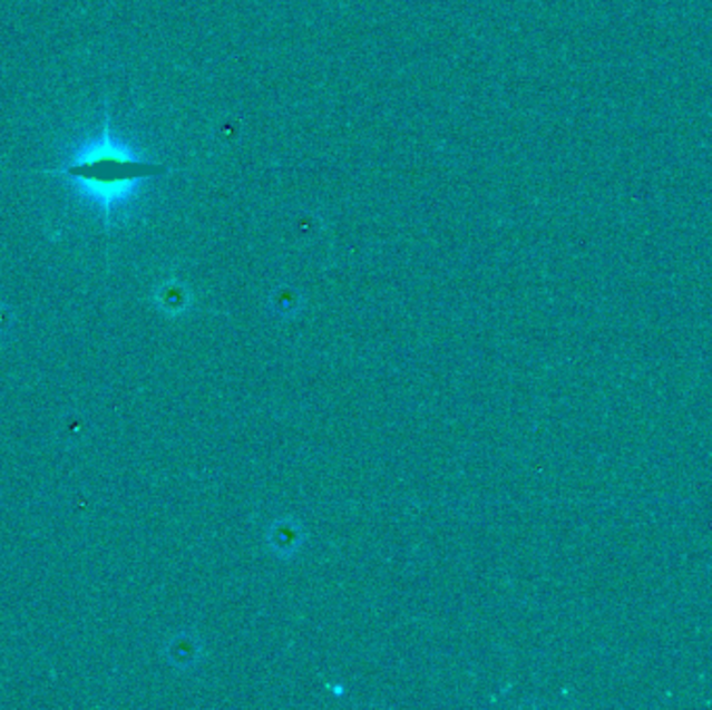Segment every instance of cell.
Masks as SVG:
<instances>
[{"label":"cell","mask_w":712,"mask_h":710,"mask_svg":"<svg viewBox=\"0 0 712 710\" xmlns=\"http://www.w3.org/2000/svg\"><path fill=\"white\" fill-rule=\"evenodd\" d=\"M55 174H65L79 179L100 198L113 201L126 194L127 189L143 179L167 174V167L134 157L127 150L117 148L111 143V138L105 136L103 143L95 146L90 153H81V157L65 165L61 172H55Z\"/></svg>","instance_id":"cell-1"}]
</instances>
